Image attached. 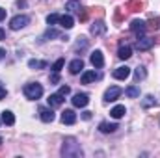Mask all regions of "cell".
<instances>
[{
    "label": "cell",
    "mask_w": 160,
    "mask_h": 158,
    "mask_svg": "<svg viewBox=\"0 0 160 158\" xmlns=\"http://www.w3.org/2000/svg\"><path fill=\"white\" fill-rule=\"evenodd\" d=\"M62 156H82V149L80 143L75 138H65L63 140V147H62Z\"/></svg>",
    "instance_id": "1"
},
{
    "label": "cell",
    "mask_w": 160,
    "mask_h": 158,
    "mask_svg": "<svg viewBox=\"0 0 160 158\" xmlns=\"http://www.w3.org/2000/svg\"><path fill=\"white\" fill-rule=\"evenodd\" d=\"M22 91H24V97L30 99V101H38V99L43 97V86L38 84V82H30V84H26V86L22 87Z\"/></svg>",
    "instance_id": "2"
},
{
    "label": "cell",
    "mask_w": 160,
    "mask_h": 158,
    "mask_svg": "<svg viewBox=\"0 0 160 158\" xmlns=\"http://www.w3.org/2000/svg\"><path fill=\"white\" fill-rule=\"evenodd\" d=\"M130 32H132L136 37H143L145 32H147V24H145V21H142V19H134V21L130 22Z\"/></svg>",
    "instance_id": "3"
},
{
    "label": "cell",
    "mask_w": 160,
    "mask_h": 158,
    "mask_svg": "<svg viewBox=\"0 0 160 158\" xmlns=\"http://www.w3.org/2000/svg\"><path fill=\"white\" fill-rule=\"evenodd\" d=\"M28 22H30V17H28V15H15V17L9 21V28H11V30H21V28H24Z\"/></svg>",
    "instance_id": "4"
},
{
    "label": "cell",
    "mask_w": 160,
    "mask_h": 158,
    "mask_svg": "<svg viewBox=\"0 0 160 158\" xmlns=\"http://www.w3.org/2000/svg\"><path fill=\"white\" fill-rule=\"evenodd\" d=\"M123 93V89L118 87V86H112V87H108L106 91H104V102H114L116 99H119V95Z\"/></svg>",
    "instance_id": "5"
},
{
    "label": "cell",
    "mask_w": 160,
    "mask_h": 158,
    "mask_svg": "<svg viewBox=\"0 0 160 158\" xmlns=\"http://www.w3.org/2000/svg\"><path fill=\"white\" fill-rule=\"evenodd\" d=\"M89 62H91V65L95 67V69H101V67H104V56H102V50H93L91 52V56H89Z\"/></svg>",
    "instance_id": "6"
},
{
    "label": "cell",
    "mask_w": 160,
    "mask_h": 158,
    "mask_svg": "<svg viewBox=\"0 0 160 158\" xmlns=\"http://www.w3.org/2000/svg\"><path fill=\"white\" fill-rule=\"evenodd\" d=\"M71 101H73V106H75V108H84V106H88L89 97H88L86 93H75Z\"/></svg>",
    "instance_id": "7"
},
{
    "label": "cell",
    "mask_w": 160,
    "mask_h": 158,
    "mask_svg": "<svg viewBox=\"0 0 160 158\" xmlns=\"http://www.w3.org/2000/svg\"><path fill=\"white\" fill-rule=\"evenodd\" d=\"M153 45H155V39L153 37H138V41H136V48L142 50V52L149 50Z\"/></svg>",
    "instance_id": "8"
},
{
    "label": "cell",
    "mask_w": 160,
    "mask_h": 158,
    "mask_svg": "<svg viewBox=\"0 0 160 158\" xmlns=\"http://www.w3.org/2000/svg\"><path fill=\"white\" fill-rule=\"evenodd\" d=\"M60 119H62L63 125H75V123H77V114H75L73 110H63Z\"/></svg>",
    "instance_id": "9"
},
{
    "label": "cell",
    "mask_w": 160,
    "mask_h": 158,
    "mask_svg": "<svg viewBox=\"0 0 160 158\" xmlns=\"http://www.w3.org/2000/svg\"><path fill=\"white\" fill-rule=\"evenodd\" d=\"M104 32H106V24H104L102 19H99V21H95V22L91 24V34H93V36H102Z\"/></svg>",
    "instance_id": "10"
},
{
    "label": "cell",
    "mask_w": 160,
    "mask_h": 158,
    "mask_svg": "<svg viewBox=\"0 0 160 158\" xmlns=\"http://www.w3.org/2000/svg\"><path fill=\"white\" fill-rule=\"evenodd\" d=\"M99 78H101L99 73H95V71H86V73H82L80 82H82V84H91V82H95V80H99Z\"/></svg>",
    "instance_id": "11"
},
{
    "label": "cell",
    "mask_w": 160,
    "mask_h": 158,
    "mask_svg": "<svg viewBox=\"0 0 160 158\" xmlns=\"http://www.w3.org/2000/svg\"><path fill=\"white\" fill-rule=\"evenodd\" d=\"M128 77H130V67H127V65H121V67H118L114 71V78H118V80H125Z\"/></svg>",
    "instance_id": "12"
},
{
    "label": "cell",
    "mask_w": 160,
    "mask_h": 158,
    "mask_svg": "<svg viewBox=\"0 0 160 158\" xmlns=\"http://www.w3.org/2000/svg\"><path fill=\"white\" fill-rule=\"evenodd\" d=\"M39 117L43 123H52L54 121V112H52V108H41L39 110Z\"/></svg>",
    "instance_id": "13"
},
{
    "label": "cell",
    "mask_w": 160,
    "mask_h": 158,
    "mask_svg": "<svg viewBox=\"0 0 160 158\" xmlns=\"http://www.w3.org/2000/svg\"><path fill=\"white\" fill-rule=\"evenodd\" d=\"M130 56H132V47L123 43L119 47V50H118V58H119V60H128Z\"/></svg>",
    "instance_id": "14"
},
{
    "label": "cell",
    "mask_w": 160,
    "mask_h": 158,
    "mask_svg": "<svg viewBox=\"0 0 160 158\" xmlns=\"http://www.w3.org/2000/svg\"><path fill=\"white\" fill-rule=\"evenodd\" d=\"M82 69H84V62H82L80 58L73 60V62L69 63V73H71V75H78V73H82Z\"/></svg>",
    "instance_id": "15"
},
{
    "label": "cell",
    "mask_w": 160,
    "mask_h": 158,
    "mask_svg": "<svg viewBox=\"0 0 160 158\" xmlns=\"http://www.w3.org/2000/svg\"><path fill=\"white\" fill-rule=\"evenodd\" d=\"M60 26L62 28H65V30H71L73 26H75V19L67 13V15H62L60 17Z\"/></svg>",
    "instance_id": "16"
},
{
    "label": "cell",
    "mask_w": 160,
    "mask_h": 158,
    "mask_svg": "<svg viewBox=\"0 0 160 158\" xmlns=\"http://www.w3.org/2000/svg\"><path fill=\"white\" fill-rule=\"evenodd\" d=\"M47 101H48L50 108H60V106L63 104V97H62L60 93H52V95H50V97H48Z\"/></svg>",
    "instance_id": "17"
},
{
    "label": "cell",
    "mask_w": 160,
    "mask_h": 158,
    "mask_svg": "<svg viewBox=\"0 0 160 158\" xmlns=\"http://www.w3.org/2000/svg\"><path fill=\"white\" fill-rule=\"evenodd\" d=\"M143 6H145L143 0H128V2H127V9H128V11H134V13H136V11H142Z\"/></svg>",
    "instance_id": "18"
},
{
    "label": "cell",
    "mask_w": 160,
    "mask_h": 158,
    "mask_svg": "<svg viewBox=\"0 0 160 158\" xmlns=\"http://www.w3.org/2000/svg\"><path fill=\"white\" fill-rule=\"evenodd\" d=\"M118 128H119V126H118L116 123H106V121H104V123L99 125V130H101L102 134H112V132H116Z\"/></svg>",
    "instance_id": "19"
},
{
    "label": "cell",
    "mask_w": 160,
    "mask_h": 158,
    "mask_svg": "<svg viewBox=\"0 0 160 158\" xmlns=\"http://www.w3.org/2000/svg\"><path fill=\"white\" fill-rule=\"evenodd\" d=\"M125 114H127V108H125L123 104H118V106H114V108H112V112H110V116H112L114 119H121L123 116H125Z\"/></svg>",
    "instance_id": "20"
},
{
    "label": "cell",
    "mask_w": 160,
    "mask_h": 158,
    "mask_svg": "<svg viewBox=\"0 0 160 158\" xmlns=\"http://www.w3.org/2000/svg\"><path fill=\"white\" fill-rule=\"evenodd\" d=\"M2 123L11 126V125L15 123V116H13V112H9V110H4V112H2Z\"/></svg>",
    "instance_id": "21"
},
{
    "label": "cell",
    "mask_w": 160,
    "mask_h": 158,
    "mask_svg": "<svg viewBox=\"0 0 160 158\" xmlns=\"http://www.w3.org/2000/svg\"><path fill=\"white\" fill-rule=\"evenodd\" d=\"M73 48H75V52H82V50H86V48H88V39H86L84 36H80Z\"/></svg>",
    "instance_id": "22"
},
{
    "label": "cell",
    "mask_w": 160,
    "mask_h": 158,
    "mask_svg": "<svg viewBox=\"0 0 160 158\" xmlns=\"http://www.w3.org/2000/svg\"><path fill=\"white\" fill-rule=\"evenodd\" d=\"M52 37H62V34H60L58 30H54V28H48V30L41 36V41H48V39H52Z\"/></svg>",
    "instance_id": "23"
},
{
    "label": "cell",
    "mask_w": 160,
    "mask_h": 158,
    "mask_svg": "<svg viewBox=\"0 0 160 158\" xmlns=\"http://www.w3.org/2000/svg\"><path fill=\"white\" fill-rule=\"evenodd\" d=\"M80 7H82V6H80V0H69V2L65 4V9H67L69 13H75V11H78Z\"/></svg>",
    "instance_id": "24"
},
{
    "label": "cell",
    "mask_w": 160,
    "mask_h": 158,
    "mask_svg": "<svg viewBox=\"0 0 160 158\" xmlns=\"http://www.w3.org/2000/svg\"><path fill=\"white\" fill-rule=\"evenodd\" d=\"M28 67L30 69H45L47 62H43V60H28Z\"/></svg>",
    "instance_id": "25"
},
{
    "label": "cell",
    "mask_w": 160,
    "mask_h": 158,
    "mask_svg": "<svg viewBox=\"0 0 160 158\" xmlns=\"http://www.w3.org/2000/svg\"><path fill=\"white\" fill-rule=\"evenodd\" d=\"M157 104H158V102L155 101L153 95H145L143 101H142V106H143V108H151V106H157Z\"/></svg>",
    "instance_id": "26"
},
{
    "label": "cell",
    "mask_w": 160,
    "mask_h": 158,
    "mask_svg": "<svg viewBox=\"0 0 160 158\" xmlns=\"http://www.w3.org/2000/svg\"><path fill=\"white\" fill-rule=\"evenodd\" d=\"M125 95L130 97V99H136V97H140V89H138L136 86H128V87L125 89Z\"/></svg>",
    "instance_id": "27"
},
{
    "label": "cell",
    "mask_w": 160,
    "mask_h": 158,
    "mask_svg": "<svg viewBox=\"0 0 160 158\" xmlns=\"http://www.w3.org/2000/svg\"><path fill=\"white\" fill-rule=\"evenodd\" d=\"M145 24H147V30H158L160 28V19L158 17H153V19H149Z\"/></svg>",
    "instance_id": "28"
},
{
    "label": "cell",
    "mask_w": 160,
    "mask_h": 158,
    "mask_svg": "<svg viewBox=\"0 0 160 158\" xmlns=\"http://www.w3.org/2000/svg\"><path fill=\"white\" fill-rule=\"evenodd\" d=\"M145 77H147V71H145V67H138V69L134 71V80H136V82L143 80Z\"/></svg>",
    "instance_id": "29"
},
{
    "label": "cell",
    "mask_w": 160,
    "mask_h": 158,
    "mask_svg": "<svg viewBox=\"0 0 160 158\" xmlns=\"http://www.w3.org/2000/svg\"><path fill=\"white\" fill-rule=\"evenodd\" d=\"M63 65H65V60H63V58H58V60H56V62L52 63V71H56V73H60Z\"/></svg>",
    "instance_id": "30"
},
{
    "label": "cell",
    "mask_w": 160,
    "mask_h": 158,
    "mask_svg": "<svg viewBox=\"0 0 160 158\" xmlns=\"http://www.w3.org/2000/svg\"><path fill=\"white\" fill-rule=\"evenodd\" d=\"M88 15H89V9H88V7H80V9H78V19H80V22L88 21Z\"/></svg>",
    "instance_id": "31"
},
{
    "label": "cell",
    "mask_w": 160,
    "mask_h": 158,
    "mask_svg": "<svg viewBox=\"0 0 160 158\" xmlns=\"http://www.w3.org/2000/svg\"><path fill=\"white\" fill-rule=\"evenodd\" d=\"M56 22H60V15H58V13H50V15L47 17V24L52 26V24H56Z\"/></svg>",
    "instance_id": "32"
},
{
    "label": "cell",
    "mask_w": 160,
    "mask_h": 158,
    "mask_svg": "<svg viewBox=\"0 0 160 158\" xmlns=\"http://www.w3.org/2000/svg\"><path fill=\"white\" fill-rule=\"evenodd\" d=\"M58 93H60L62 97H65V95H69V93H71V87H69V86H62Z\"/></svg>",
    "instance_id": "33"
},
{
    "label": "cell",
    "mask_w": 160,
    "mask_h": 158,
    "mask_svg": "<svg viewBox=\"0 0 160 158\" xmlns=\"http://www.w3.org/2000/svg\"><path fill=\"white\" fill-rule=\"evenodd\" d=\"M50 82H52V84H58V82H60V75H58L56 71L50 75Z\"/></svg>",
    "instance_id": "34"
},
{
    "label": "cell",
    "mask_w": 160,
    "mask_h": 158,
    "mask_svg": "<svg viewBox=\"0 0 160 158\" xmlns=\"http://www.w3.org/2000/svg\"><path fill=\"white\" fill-rule=\"evenodd\" d=\"M6 93H8V91H6V87H4V86L0 84V101H2L4 97H6Z\"/></svg>",
    "instance_id": "35"
},
{
    "label": "cell",
    "mask_w": 160,
    "mask_h": 158,
    "mask_svg": "<svg viewBox=\"0 0 160 158\" xmlns=\"http://www.w3.org/2000/svg\"><path fill=\"white\" fill-rule=\"evenodd\" d=\"M82 119L89 121V119H91V112H84V114H82Z\"/></svg>",
    "instance_id": "36"
},
{
    "label": "cell",
    "mask_w": 160,
    "mask_h": 158,
    "mask_svg": "<svg viewBox=\"0 0 160 158\" xmlns=\"http://www.w3.org/2000/svg\"><path fill=\"white\" fill-rule=\"evenodd\" d=\"M116 22H121V9L116 11Z\"/></svg>",
    "instance_id": "37"
},
{
    "label": "cell",
    "mask_w": 160,
    "mask_h": 158,
    "mask_svg": "<svg viewBox=\"0 0 160 158\" xmlns=\"http://www.w3.org/2000/svg\"><path fill=\"white\" fill-rule=\"evenodd\" d=\"M2 19H6V9H4V7H0V21H2Z\"/></svg>",
    "instance_id": "38"
},
{
    "label": "cell",
    "mask_w": 160,
    "mask_h": 158,
    "mask_svg": "<svg viewBox=\"0 0 160 158\" xmlns=\"http://www.w3.org/2000/svg\"><path fill=\"white\" fill-rule=\"evenodd\" d=\"M4 56H6V50H4V48H0V60H4Z\"/></svg>",
    "instance_id": "39"
},
{
    "label": "cell",
    "mask_w": 160,
    "mask_h": 158,
    "mask_svg": "<svg viewBox=\"0 0 160 158\" xmlns=\"http://www.w3.org/2000/svg\"><path fill=\"white\" fill-rule=\"evenodd\" d=\"M4 37H6V32H4V30H2V28H0V41L4 39Z\"/></svg>",
    "instance_id": "40"
},
{
    "label": "cell",
    "mask_w": 160,
    "mask_h": 158,
    "mask_svg": "<svg viewBox=\"0 0 160 158\" xmlns=\"http://www.w3.org/2000/svg\"><path fill=\"white\" fill-rule=\"evenodd\" d=\"M157 43H160V37H158V39H157Z\"/></svg>",
    "instance_id": "41"
},
{
    "label": "cell",
    "mask_w": 160,
    "mask_h": 158,
    "mask_svg": "<svg viewBox=\"0 0 160 158\" xmlns=\"http://www.w3.org/2000/svg\"><path fill=\"white\" fill-rule=\"evenodd\" d=\"M0 145H2V138H0Z\"/></svg>",
    "instance_id": "42"
}]
</instances>
